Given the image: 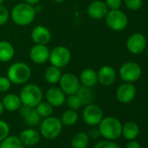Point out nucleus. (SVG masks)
I'll use <instances>...</instances> for the list:
<instances>
[{"instance_id": "nucleus-33", "label": "nucleus", "mask_w": 148, "mask_h": 148, "mask_svg": "<svg viewBox=\"0 0 148 148\" xmlns=\"http://www.w3.org/2000/svg\"><path fill=\"white\" fill-rule=\"evenodd\" d=\"M10 134V126L7 122L0 119V142L4 140Z\"/></svg>"}, {"instance_id": "nucleus-23", "label": "nucleus", "mask_w": 148, "mask_h": 148, "mask_svg": "<svg viewBox=\"0 0 148 148\" xmlns=\"http://www.w3.org/2000/svg\"><path fill=\"white\" fill-rule=\"evenodd\" d=\"M138 125L133 121H128L122 125V134L126 139H134L138 135Z\"/></svg>"}, {"instance_id": "nucleus-2", "label": "nucleus", "mask_w": 148, "mask_h": 148, "mask_svg": "<svg viewBox=\"0 0 148 148\" xmlns=\"http://www.w3.org/2000/svg\"><path fill=\"white\" fill-rule=\"evenodd\" d=\"M6 76L14 85H25L32 77V69L26 63L18 61L9 66Z\"/></svg>"}, {"instance_id": "nucleus-15", "label": "nucleus", "mask_w": 148, "mask_h": 148, "mask_svg": "<svg viewBox=\"0 0 148 148\" xmlns=\"http://www.w3.org/2000/svg\"><path fill=\"white\" fill-rule=\"evenodd\" d=\"M109 9L106 6L105 1L102 0H94L87 7V14L92 19L105 18Z\"/></svg>"}, {"instance_id": "nucleus-3", "label": "nucleus", "mask_w": 148, "mask_h": 148, "mask_svg": "<svg viewBox=\"0 0 148 148\" xmlns=\"http://www.w3.org/2000/svg\"><path fill=\"white\" fill-rule=\"evenodd\" d=\"M100 135L107 140H115L122 134V124L112 116L103 118L99 124Z\"/></svg>"}, {"instance_id": "nucleus-26", "label": "nucleus", "mask_w": 148, "mask_h": 148, "mask_svg": "<svg viewBox=\"0 0 148 148\" xmlns=\"http://www.w3.org/2000/svg\"><path fill=\"white\" fill-rule=\"evenodd\" d=\"M76 94L81 100L83 106H87L89 104H92L94 99V94H93L92 89L87 86H80V87L78 90Z\"/></svg>"}, {"instance_id": "nucleus-32", "label": "nucleus", "mask_w": 148, "mask_h": 148, "mask_svg": "<svg viewBox=\"0 0 148 148\" xmlns=\"http://www.w3.org/2000/svg\"><path fill=\"white\" fill-rule=\"evenodd\" d=\"M11 18L9 10L3 5H0V25H5Z\"/></svg>"}, {"instance_id": "nucleus-25", "label": "nucleus", "mask_w": 148, "mask_h": 148, "mask_svg": "<svg viewBox=\"0 0 148 148\" xmlns=\"http://www.w3.org/2000/svg\"><path fill=\"white\" fill-rule=\"evenodd\" d=\"M61 123L63 125H67V126H71L74 125L79 120V114L77 111L68 109L64 111L60 118Z\"/></svg>"}, {"instance_id": "nucleus-16", "label": "nucleus", "mask_w": 148, "mask_h": 148, "mask_svg": "<svg viewBox=\"0 0 148 148\" xmlns=\"http://www.w3.org/2000/svg\"><path fill=\"white\" fill-rule=\"evenodd\" d=\"M31 38L34 44L47 45L51 39V33L46 26L37 25L32 30Z\"/></svg>"}, {"instance_id": "nucleus-36", "label": "nucleus", "mask_w": 148, "mask_h": 148, "mask_svg": "<svg viewBox=\"0 0 148 148\" xmlns=\"http://www.w3.org/2000/svg\"><path fill=\"white\" fill-rule=\"evenodd\" d=\"M105 3L109 10H117L121 7L123 0H106Z\"/></svg>"}, {"instance_id": "nucleus-11", "label": "nucleus", "mask_w": 148, "mask_h": 148, "mask_svg": "<svg viewBox=\"0 0 148 148\" xmlns=\"http://www.w3.org/2000/svg\"><path fill=\"white\" fill-rule=\"evenodd\" d=\"M146 43V38L143 34L133 33L127 38L126 49L130 53L138 55L145 50Z\"/></svg>"}, {"instance_id": "nucleus-4", "label": "nucleus", "mask_w": 148, "mask_h": 148, "mask_svg": "<svg viewBox=\"0 0 148 148\" xmlns=\"http://www.w3.org/2000/svg\"><path fill=\"white\" fill-rule=\"evenodd\" d=\"M62 127L63 125L60 119L51 115L41 120L39 124V132L45 139L52 140L60 135Z\"/></svg>"}, {"instance_id": "nucleus-31", "label": "nucleus", "mask_w": 148, "mask_h": 148, "mask_svg": "<svg viewBox=\"0 0 148 148\" xmlns=\"http://www.w3.org/2000/svg\"><path fill=\"white\" fill-rule=\"evenodd\" d=\"M125 6L130 11H138L143 5V0H123Z\"/></svg>"}, {"instance_id": "nucleus-28", "label": "nucleus", "mask_w": 148, "mask_h": 148, "mask_svg": "<svg viewBox=\"0 0 148 148\" xmlns=\"http://www.w3.org/2000/svg\"><path fill=\"white\" fill-rule=\"evenodd\" d=\"M23 119H25V123L28 125H30L32 127H34V126H37V125H38L40 124L42 118L40 117V115L36 111L35 107H32V108H31L29 112Z\"/></svg>"}, {"instance_id": "nucleus-8", "label": "nucleus", "mask_w": 148, "mask_h": 148, "mask_svg": "<svg viewBox=\"0 0 148 148\" xmlns=\"http://www.w3.org/2000/svg\"><path fill=\"white\" fill-rule=\"evenodd\" d=\"M120 79L128 83H133L138 80L142 75V69L136 62L129 61L124 63L119 71Z\"/></svg>"}, {"instance_id": "nucleus-14", "label": "nucleus", "mask_w": 148, "mask_h": 148, "mask_svg": "<svg viewBox=\"0 0 148 148\" xmlns=\"http://www.w3.org/2000/svg\"><path fill=\"white\" fill-rule=\"evenodd\" d=\"M45 98V101H47L53 107H60L65 103L66 95L59 87L51 86L46 90Z\"/></svg>"}, {"instance_id": "nucleus-20", "label": "nucleus", "mask_w": 148, "mask_h": 148, "mask_svg": "<svg viewBox=\"0 0 148 148\" xmlns=\"http://www.w3.org/2000/svg\"><path fill=\"white\" fill-rule=\"evenodd\" d=\"M2 103L4 105L5 110H7L8 112H16L18 111L21 107L22 101L19 97V95L15 93H8L6 94L3 99Z\"/></svg>"}, {"instance_id": "nucleus-42", "label": "nucleus", "mask_w": 148, "mask_h": 148, "mask_svg": "<svg viewBox=\"0 0 148 148\" xmlns=\"http://www.w3.org/2000/svg\"><path fill=\"white\" fill-rule=\"evenodd\" d=\"M4 1H5V0H0V5H3Z\"/></svg>"}, {"instance_id": "nucleus-27", "label": "nucleus", "mask_w": 148, "mask_h": 148, "mask_svg": "<svg viewBox=\"0 0 148 148\" xmlns=\"http://www.w3.org/2000/svg\"><path fill=\"white\" fill-rule=\"evenodd\" d=\"M0 148H24V144L19 137L8 136L0 142Z\"/></svg>"}, {"instance_id": "nucleus-43", "label": "nucleus", "mask_w": 148, "mask_h": 148, "mask_svg": "<svg viewBox=\"0 0 148 148\" xmlns=\"http://www.w3.org/2000/svg\"><path fill=\"white\" fill-rule=\"evenodd\" d=\"M146 54H147V57H148V48H147V50H146Z\"/></svg>"}, {"instance_id": "nucleus-34", "label": "nucleus", "mask_w": 148, "mask_h": 148, "mask_svg": "<svg viewBox=\"0 0 148 148\" xmlns=\"http://www.w3.org/2000/svg\"><path fill=\"white\" fill-rule=\"evenodd\" d=\"M12 83L7 76H0V92H6L12 87Z\"/></svg>"}, {"instance_id": "nucleus-30", "label": "nucleus", "mask_w": 148, "mask_h": 148, "mask_svg": "<svg viewBox=\"0 0 148 148\" xmlns=\"http://www.w3.org/2000/svg\"><path fill=\"white\" fill-rule=\"evenodd\" d=\"M65 103H66L69 109L75 110V111L80 109L83 106V104H82L81 100L79 99V98L78 97L77 94L67 95L66 99H65Z\"/></svg>"}, {"instance_id": "nucleus-37", "label": "nucleus", "mask_w": 148, "mask_h": 148, "mask_svg": "<svg viewBox=\"0 0 148 148\" xmlns=\"http://www.w3.org/2000/svg\"><path fill=\"white\" fill-rule=\"evenodd\" d=\"M88 136H89V138H99V137L100 136V132H99V128H98V129H97V128L92 129V130L89 132Z\"/></svg>"}, {"instance_id": "nucleus-1", "label": "nucleus", "mask_w": 148, "mask_h": 148, "mask_svg": "<svg viewBox=\"0 0 148 148\" xmlns=\"http://www.w3.org/2000/svg\"><path fill=\"white\" fill-rule=\"evenodd\" d=\"M10 14L15 25L18 26H27L34 21L37 12L33 5L22 2L14 5Z\"/></svg>"}, {"instance_id": "nucleus-22", "label": "nucleus", "mask_w": 148, "mask_h": 148, "mask_svg": "<svg viewBox=\"0 0 148 148\" xmlns=\"http://www.w3.org/2000/svg\"><path fill=\"white\" fill-rule=\"evenodd\" d=\"M62 76L60 68H58L54 65H50L45 71V79L50 85H55L59 82Z\"/></svg>"}, {"instance_id": "nucleus-21", "label": "nucleus", "mask_w": 148, "mask_h": 148, "mask_svg": "<svg viewBox=\"0 0 148 148\" xmlns=\"http://www.w3.org/2000/svg\"><path fill=\"white\" fill-rule=\"evenodd\" d=\"M15 56V48L13 45L6 40L0 41V62L7 63L13 59Z\"/></svg>"}, {"instance_id": "nucleus-39", "label": "nucleus", "mask_w": 148, "mask_h": 148, "mask_svg": "<svg viewBox=\"0 0 148 148\" xmlns=\"http://www.w3.org/2000/svg\"><path fill=\"white\" fill-rule=\"evenodd\" d=\"M41 1V0H25V2L31 5H38L39 2Z\"/></svg>"}, {"instance_id": "nucleus-17", "label": "nucleus", "mask_w": 148, "mask_h": 148, "mask_svg": "<svg viewBox=\"0 0 148 148\" xmlns=\"http://www.w3.org/2000/svg\"><path fill=\"white\" fill-rule=\"evenodd\" d=\"M98 73V82L104 86H112L116 79V71L110 65L102 66Z\"/></svg>"}, {"instance_id": "nucleus-13", "label": "nucleus", "mask_w": 148, "mask_h": 148, "mask_svg": "<svg viewBox=\"0 0 148 148\" xmlns=\"http://www.w3.org/2000/svg\"><path fill=\"white\" fill-rule=\"evenodd\" d=\"M137 93V89L132 83L125 82L121 84L116 91V98L122 104L132 102Z\"/></svg>"}, {"instance_id": "nucleus-12", "label": "nucleus", "mask_w": 148, "mask_h": 148, "mask_svg": "<svg viewBox=\"0 0 148 148\" xmlns=\"http://www.w3.org/2000/svg\"><path fill=\"white\" fill-rule=\"evenodd\" d=\"M29 57L34 64H43L49 61L50 49L45 45L35 44L29 51Z\"/></svg>"}, {"instance_id": "nucleus-29", "label": "nucleus", "mask_w": 148, "mask_h": 148, "mask_svg": "<svg viewBox=\"0 0 148 148\" xmlns=\"http://www.w3.org/2000/svg\"><path fill=\"white\" fill-rule=\"evenodd\" d=\"M36 111L40 115L41 118L45 119L47 117H50L53 113V106L50 105L47 101H41L35 106Z\"/></svg>"}, {"instance_id": "nucleus-41", "label": "nucleus", "mask_w": 148, "mask_h": 148, "mask_svg": "<svg viewBox=\"0 0 148 148\" xmlns=\"http://www.w3.org/2000/svg\"><path fill=\"white\" fill-rule=\"evenodd\" d=\"M52 1H54L55 3H58V4H60V3H63V2H64L65 0H52Z\"/></svg>"}, {"instance_id": "nucleus-35", "label": "nucleus", "mask_w": 148, "mask_h": 148, "mask_svg": "<svg viewBox=\"0 0 148 148\" xmlns=\"http://www.w3.org/2000/svg\"><path fill=\"white\" fill-rule=\"evenodd\" d=\"M93 148H121L118 144L112 140H102L98 142Z\"/></svg>"}, {"instance_id": "nucleus-38", "label": "nucleus", "mask_w": 148, "mask_h": 148, "mask_svg": "<svg viewBox=\"0 0 148 148\" xmlns=\"http://www.w3.org/2000/svg\"><path fill=\"white\" fill-rule=\"evenodd\" d=\"M125 148H141V147L137 141H131L126 145Z\"/></svg>"}, {"instance_id": "nucleus-5", "label": "nucleus", "mask_w": 148, "mask_h": 148, "mask_svg": "<svg viewBox=\"0 0 148 148\" xmlns=\"http://www.w3.org/2000/svg\"><path fill=\"white\" fill-rule=\"evenodd\" d=\"M19 97L23 105L35 107L43 100L44 93L39 86L36 84H26L21 89Z\"/></svg>"}, {"instance_id": "nucleus-6", "label": "nucleus", "mask_w": 148, "mask_h": 148, "mask_svg": "<svg viewBox=\"0 0 148 148\" xmlns=\"http://www.w3.org/2000/svg\"><path fill=\"white\" fill-rule=\"evenodd\" d=\"M105 19L108 28L114 32H121L128 25V18L126 14L119 9L109 10Z\"/></svg>"}, {"instance_id": "nucleus-24", "label": "nucleus", "mask_w": 148, "mask_h": 148, "mask_svg": "<svg viewBox=\"0 0 148 148\" xmlns=\"http://www.w3.org/2000/svg\"><path fill=\"white\" fill-rule=\"evenodd\" d=\"M89 141H90V138L88 134L80 132L73 135L71 140V144L72 148H87L89 145Z\"/></svg>"}, {"instance_id": "nucleus-19", "label": "nucleus", "mask_w": 148, "mask_h": 148, "mask_svg": "<svg viewBox=\"0 0 148 148\" xmlns=\"http://www.w3.org/2000/svg\"><path fill=\"white\" fill-rule=\"evenodd\" d=\"M79 79L82 86L92 88L98 83V73L92 68H86L81 71Z\"/></svg>"}, {"instance_id": "nucleus-7", "label": "nucleus", "mask_w": 148, "mask_h": 148, "mask_svg": "<svg viewBox=\"0 0 148 148\" xmlns=\"http://www.w3.org/2000/svg\"><path fill=\"white\" fill-rule=\"evenodd\" d=\"M71 60V51L64 45H58L50 51L49 61L51 65L63 68L69 64Z\"/></svg>"}, {"instance_id": "nucleus-40", "label": "nucleus", "mask_w": 148, "mask_h": 148, "mask_svg": "<svg viewBox=\"0 0 148 148\" xmlns=\"http://www.w3.org/2000/svg\"><path fill=\"white\" fill-rule=\"evenodd\" d=\"M4 111H5V107H4V105H3V103H2V101L0 100V115H1L3 112H4Z\"/></svg>"}, {"instance_id": "nucleus-10", "label": "nucleus", "mask_w": 148, "mask_h": 148, "mask_svg": "<svg viewBox=\"0 0 148 148\" xmlns=\"http://www.w3.org/2000/svg\"><path fill=\"white\" fill-rule=\"evenodd\" d=\"M82 117L86 125L94 126L99 125V122L102 120L103 112L99 106L92 103L86 106L82 112Z\"/></svg>"}, {"instance_id": "nucleus-18", "label": "nucleus", "mask_w": 148, "mask_h": 148, "mask_svg": "<svg viewBox=\"0 0 148 148\" xmlns=\"http://www.w3.org/2000/svg\"><path fill=\"white\" fill-rule=\"evenodd\" d=\"M19 138L24 144V145H25L27 146H33L39 143L41 134L39 132L33 128H27L20 132Z\"/></svg>"}, {"instance_id": "nucleus-9", "label": "nucleus", "mask_w": 148, "mask_h": 148, "mask_svg": "<svg viewBox=\"0 0 148 148\" xmlns=\"http://www.w3.org/2000/svg\"><path fill=\"white\" fill-rule=\"evenodd\" d=\"M58 84H59V88L64 92L65 95L76 94L81 86L79 79L75 74L71 72H66L62 74Z\"/></svg>"}]
</instances>
